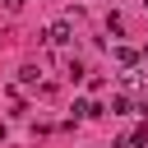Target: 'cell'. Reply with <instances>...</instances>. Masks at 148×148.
<instances>
[{"instance_id":"obj_2","label":"cell","mask_w":148,"mask_h":148,"mask_svg":"<svg viewBox=\"0 0 148 148\" xmlns=\"http://www.w3.org/2000/svg\"><path fill=\"white\" fill-rule=\"evenodd\" d=\"M116 60H120L125 69H134V65L143 60V51H130V46H116Z\"/></svg>"},{"instance_id":"obj_3","label":"cell","mask_w":148,"mask_h":148,"mask_svg":"<svg viewBox=\"0 0 148 148\" xmlns=\"http://www.w3.org/2000/svg\"><path fill=\"white\" fill-rule=\"evenodd\" d=\"M111 116H130V97H125V92L111 97Z\"/></svg>"},{"instance_id":"obj_6","label":"cell","mask_w":148,"mask_h":148,"mask_svg":"<svg viewBox=\"0 0 148 148\" xmlns=\"http://www.w3.org/2000/svg\"><path fill=\"white\" fill-rule=\"evenodd\" d=\"M143 60H148V46H143Z\"/></svg>"},{"instance_id":"obj_1","label":"cell","mask_w":148,"mask_h":148,"mask_svg":"<svg viewBox=\"0 0 148 148\" xmlns=\"http://www.w3.org/2000/svg\"><path fill=\"white\" fill-rule=\"evenodd\" d=\"M69 37H74L69 18H60V23H51V28H46V42H51V46H69Z\"/></svg>"},{"instance_id":"obj_5","label":"cell","mask_w":148,"mask_h":148,"mask_svg":"<svg viewBox=\"0 0 148 148\" xmlns=\"http://www.w3.org/2000/svg\"><path fill=\"white\" fill-rule=\"evenodd\" d=\"M18 5H23V0H5V9H18Z\"/></svg>"},{"instance_id":"obj_7","label":"cell","mask_w":148,"mask_h":148,"mask_svg":"<svg viewBox=\"0 0 148 148\" xmlns=\"http://www.w3.org/2000/svg\"><path fill=\"white\" fill-rule=\"evenodd\" d=\"M143 9H148V0H143Z\"/></svg>"},{"instance_id":"obj_4","label":"cell","mask_w":148,"mask_h":148,"mask_svg":"<svg viewBox=\"0 0 148 148\" xmlns=\"http://www.w3.org/2000/svg\"><path fill=\"white\" fill-rule=\"evenodd\" d=\"M143 143H148V125H139V130L130 134V148H143Z\"/></svg>"}]
</instances>
